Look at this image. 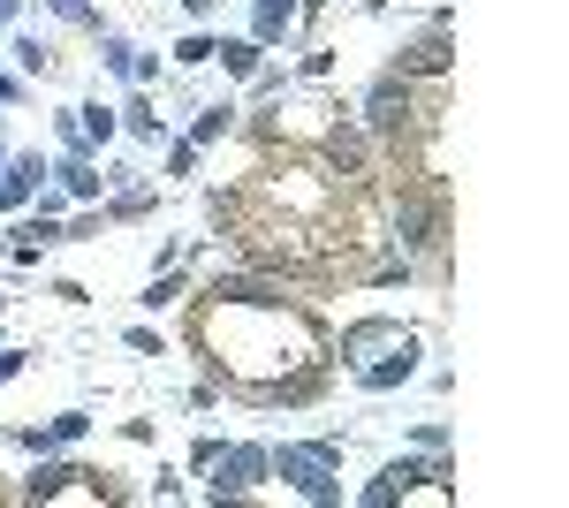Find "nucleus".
Masks as SVG:
<instances>
[{
    "label": "nucleus",
    "instance_id": "nucleus-1",
    "mask_svg": "<svg viewBox=\"0 0 569 508\" xmlns=\"http://www.w3.org/2000/svg\"><path fill=\"white\" fill-rule=\"evenodd\" d=\"M190 335L213 365V387L259 402V410H297L327 395V335L311 327V311L281 297V281H266L259 297H213L190 311Z\"/></svg>",
    "mask_w": 569,
    "mask_h": 508
},
{
    "label": "nucleus",
    "instance_id": "nucleus-2",
    "mask_svg": "<svg viewBox=\"0 0 569 508\" xmlns=\"http://www.w3.org/2000/svg\"><path fill=\"white\" fill-rule=\"evenodd\" d=\"M342 365L365 395H395V387L418 372V335L402 319H350L342 327Z\"/></svg>",
    "mask_w": 569,
    "mask_h": 508
},
{
    "label": "nucleus",
    "instance_id": "nucleus-3",
    "mask_svg": "<svg viewBox=\"0 0 569 508\" xmlns=\"http://www.w3.org/2000/svg\"><path fill=\"white\" fill-rule=\"evenodd\" d=\"M335 470H342V440H281V448H266V478H281L289 494H305V501H342V486H335Z\"/></svg>",
    "mask_w": 569,
    "mask_h": 508
},
{
    "label": "nucleus",
    "instance_id": "nucleus-4",
    "mask_svg": "<svg viewBox=\"0 0 569 508\" xmlns=\"http://www.w3.org/2000/svg\"><path fill=\"white\" fill-rule=\"evenodd\" d=\"M410 129H426V114H418V99H410V77H380V84L365 91V137H380V145H402Z\"/></svg>",
    "mask_w": 569,
    "mask_h": 508
},
{
    "label": "nucleus",
    "instance_id": "nucleus-5",
    "mask_svg": "<svg viewBox=\"0 0 569 508\" xmlns=\"http://www.w3.org/2000/svg\"><path fill=\"white\" fill-rule=\"evenodd\" d=\"M213 501H251L266 486V448H251V440H236V448H220L213 456Z\"/></svg>",
    "mask_w": 569,
    "mask_h": 508
},
{
    "label": "nucleus",
    "instance_id": "nucleus-6",
    "mask_svg": "<svg viewBox=\"0 0 569 508\" xmlns=\"http://www.w3.org/2000/svg\"><path fill=\"white\" fill-rule=\"evenodd\" d=\"M448 16H440L426 39H410V46H395V77H426V84H448Z\"/></svg>",
    "mask_w": 569,
    "mask_h": 508
},
{
    "label": "nucleus",
    "instance_id": "nucleus-7",
    "mask_svg": "<svg viewBox=\"0 0 569 508\" xmlns=\"http://www.w3.org/2000/svg\"><path fill=\"white\" fill-rule=\"evenodd\" d=\"M77 478H84L77 464H46V456H39V470L23 478V501H61V494H84ZM84 501H91V494H84Z\"/></svg>",
    "mask_w": 569,
    "mask_h": 508
},
{
    "label": "nucleus",
    "instance_id": "nucleus-8",
    "mask_svg": "<svg viewBox=\"0 0 569 508\" xmlns=\"http://www.w3.org/2000/svg\"><path fill=\"white\" fill-rule=\"evenodd\" d=\"M297 31V0H251V39L259 46H281Z\"/></svg>",
    "mask_w": 569,
    "mask_h": 508
},
{
    "label": "nucleus",
    "instance_id": "nucleus-9",
    "mask_svg": "<svg viewBox=\"0 0 569 508\" xmlns=\"http://www.w3.org/2000/svg\"><path fill=\"white\" fill-rule=\"evenodd\" d=\"M53 175H61V198H84V206L99 198V182H107V175L91 168V152H69V160H61Z\"/></svg>",
    "mask_w": 569,
    "mask_h": 508
},
{
    "label": "nucleus",
    "instance_id": "nucleus-10",
    "mask_svg": "<svg viewBox=\"0 0 569 508\" xmlns=\"http://www.w3.org/2000/svg\"><path fill=\"white\" fill-rule=\"evenodd\" d=\"M114 122L130 129L137 145H160V137H168V122H160V107H152L144 91H137V99H130V107H122V114H114Z\"/></svg>",
    "mask_w": 569,
    "mask_h": 508
},
{
    "label": "nucleus",
    "instance_id": "nucleus-11",
    "mask_svg": "<svg viewBox=\"0 0 569 508\" xmlns=\"http://www.w3.org/2000/svg\"><path fill=\"white\" fill-rule=\"evenodd\" d=\"M220 137H236V107L220 99V107H198V122H190V145L206 152V145H220Z\"/></svg>",
    "mask_w": 569,
    "mask_h": 508
},
{
    "label": "nucleus",
    "instance_id": "nucleus-12",
    "mask_svg": "<svg viewBox=\"0 0 569 508\" xmlns=\"http://www.w3.org/2000/svg\"><path fill=\"white\" fill-rule=\"evenodd\" d=\"M259 53H266L259 39H220L213 46V61L228 69V77H259Z\"/></svg>",
    "mask_w": 569,
    "mask_h": 508
},
{
    "label": "nucleus",
    "instance_id": "nucleus-13",
    "mask_svg": "<svg viewBox=\"0 0 569 508\" xmlns=\"http://www.w3.org/2000/svg\"><path fill=\"white\" fill-rule=\"evenodd\" d=\"M16 61H23V77H53V46L39 31H16Z\"/></svg>",
    "mask_w": 569,
    "mask_h": 508
},
{
    "label": "nucleus",
    "instance_id": "nucleus-14",
    "mask_svg": "<svg viewBox=\"0 0 569 508\" xmlns=\"http://www.w3.org/2000/svg\"><path fill=\"white\" fill-rule=\"evenodd\" d=\"M99 61H107L114 77H130V69H137V46H130V39H114V31H99Z\"/></svg>",
    "mask_w": 569,
    "mask_h": 508
},
{
    "label": "nucleus",
    "instance_id": "nucleus-15",
    "mask_svg": "<svg viewBox=\"0 0 569 508\" xmlns=\"http://www.w3.org/2000/svg\"><path fill=\"white\" fill-rule=\"evenodd\" d=\"M213 46H220L213 31H190V39L176 46V61H182V69H206V61H213Z\"/></svg>",
    "mask_w": 569,
    "mask_h": 508
},
{
    "label": "nucleus",
    "instance_id": "nucleus-16",
    "mask_svg": "<svg viewBox=\"0 0 569 508\" xmlns=\"http://www.w3.org/2000/svg\"><path fill=\"white\" fill-rule=\"evenodd\" d=\"M176 297H182V273L168 266V273H152V289H144L137 303H144V311H160V303H176Z\"/></svg>",
    "mask_w": 569,
    "mask_h": 508
},
{
    "label": "nucleus",
    "instance_id": "nucleus-17",
    "mask_svg": "<svg viewBox=\"0 0 569 508\" xmlns=\"http://www.w3.org/2000/svg\"><path fill=\"white\" fill-rule=\"evenodd\" d=\"M107 236V212H77L69 228H61V243H99Z\"/></svg>",
    "mask_w": 569,
    "mask_h": 508
},
{
    "label": "nucleus",
    "instance_id": "nucleus-18",
    "mask_svg": "<svg viewBox=\"0 0 569 508\" xmlns=\"http://www.w3.org/2000/svg\"><path fill=\"white\" fill-rule=\"evenodd\" d=\"M46 8H53L61 23H84V31H99V8H91V0H46Z\"/></svg>",
    "mask_w": 569,
    "mask_h": 508
},
{
    "label": "nucleus",
    "instance_id": "nucleus-19",
    "mask_svg": "<svg viewBox=\"0 0 569 508\" xmlns=\"http://www.w3.org/2000/svg\"><path fill=\"white\" fill-rule=\"evenodd\" d=\"M84 410H61V418H53V425H46V432H53V448H69V440H84Z\"/></svg>",
    "mask_w": 569,
    "mask_h": 508
},
{
    "label": "nucleus",
    "instance_id": "nucleus-20",
    "mask_svg": "<svg viewBox=\"0 0 569 508\" xmlns=\"http://www.w3.org/2000/svg\"><path fill=\"white\" fill-rule=\"evenodd\" d=\"M8 440H16V448H31V456H53V432H46V425H16Z\"/></svg>",
    "mask_w": 569,
    "mask_h": 508
},
{
    "label": "nucleus",
    "instance_id": "nucleus-21",
    "mask_svg": "<svg viewBox=\"0 0 569 508\" xmlns=\"http://www.w3.org/2000/svg\"><path fill=\"white\" fill-rule=\"evenodd\" d=\"M410 440H418V448H426V456H448V425H418V432H410Z\"/></svg>",
    "mask_w": 569,
    "mask_h": 508
},
{
    "label": "nucleus",
    "instance_id": "nucleus-22",
    "mask_svg": "<svg viewBox=\"0 0 569 508\" xmlns=\"http://www.w3.org/2000/svg\"><path fill=\"white\" fill-rule=\"evenodd\" d=\"M190 168H198V145L176 137V145H168V175H190Z\"/></svg>",
    "mask_w": 569,
    "mask_h": 508
},
{
    "label": "nucleus",
    "instance_id": "nucleus-23",
    "mask_svg": "<svg viewBox=\"0 0 569 508\" xmlns=\"http://www.w3.org/2000/svg\"><path fill=\"white\" fill-rule=\"evenodd\" d=\"M122 440H137V448H152V440H160V425H152V418H122Z\"/></svg>",
    "mask_w": 569,
    "mask_h": 508
},
{
    "label": "nucleus",
    "instance_id": "nucleus-24",
    "mask_svg": "<svg viewBox=\"0 0 569 508\" xmlns=\"http://www.w3.org/2000/svg\"><path fill=\"white\" fill-rule=\"evenodd\" d=\"M23 99V77H0V107H16Z\"/></svg>",
    "mask_w": 569,
    "mask_h": 508
},
{
    "label": "nucleus",
    "instance_id": "nucleus-25",
    "mask_svg": "<svg viewBox=\"0 0 569 508\" xmlns=\"http://www.w3.org/2000/svg\"><path fill=\"white\" fill-rule=\"evenodd\" d=\"M213 8H220V0H182V16H198V23H206Z\"/></svg>",
    "mask_w": 569,
    "mask_h": 508
},
{
    "label": "nucleus",
    "instance_id": "nucleus-26",
    "mask_svg": "<svg viewBox=\"0 0 569 508\" xmlns=\"http://www.w3.org/2000/svg\"><path fill=\"white\" fill-rule=\"evenodd\" d=\"M365 8H388V0H365Z\"/></svg>",
    "mask_w": 569,
    "mask_h": 508
},
{
    "label": "nucleus",
    "instance_id": "nucleus-27",
    "mask_svg": "<svg viewBox=\"0 0 569 508\" xmlns=\"http://www.w3.org/2000/svg\"><path fill=\"white\" fill-rule=\"evenodd\" d=\"M0 160H8V137H0Z\"/></svg>",
    "mask_w": 569,
    "mask_h": 508
}]
</instances>
